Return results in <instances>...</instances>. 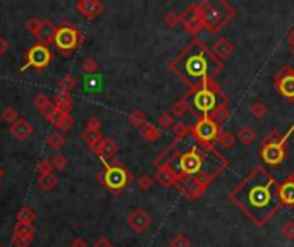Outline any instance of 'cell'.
<instances>
[{"mask_svg": "<svg viewBox=\"0 0 294 247\" xmlns=\"http://www.w3.org/2000/svg\"><path fill=\"white\" fill-rule=\"evenodd\" d=\"M231 199L258 225L265 223L279 206V189L272 175L256 168L231 194Z\"/></svg>", "mask_w": 294, "mask_h": 247, "instance_id": "6da1fadb", "label": "cell"}, {"mask_svg": "<svg viewBox=\"0 0 294 247\" xmlns=\"http://www.w3.org/2000/svg\"><path fill=\"white\" fill-rule=\"evenodd\" d=\"M198 9H200L203 26H207L210 33L219 31L220 26L227 22L229 19V16H225L227 4H224V2H205V4L198 5Z\"/></svg>", "mask_w": 294, "mask_h": 247, "instance_id": "7a4b0ae2", "label": "cell"}, {"mask_svg": "<svg viewBox=\"0 0 294 247\" xmlns=\"http://www.w3.org/2000/svg\"><path fill=\"white\" fill-rule=\"evenodd\" d=\"M79 33L74 26L71 24H62L59 29H57V36H55V45L60 52L64 53H71L73 50H76V46L79 45Z\"/></svg>", "mask_w": 294, "mask_h": 247, "instance_id": "3957f363", "label": "cell"}, {"mask_svg": "<svg viewBox=\"0 0 294 247\" xmlns=\"http://www.w3.org/2000/svg\"><path fill=\"white\" fill-rule=\"evenodd\" d=\"M127 182H131V174H127L122 167H110L103 174V184L112 191H121L126 187Z\"/></svg>", "mask_w": 294, "mask_h": 247, "instance_id": "277c9868", "label": "cell"}, {"mask_svg": "<svg viewBox=\"0 0 294 247\" xmlns=\"http://www.w3.org/2000/svg\"><path fill=\"white\" fill-rule=\"evenodd\" d=\"M28 55V60H26L24 67L23 69H28V67H36V69H43V67H47L50 64V59H52V55H50V50L47 48V46L43 45H35L29 48V52L26 53Z\"/></svg>", "mask_w": 294, "mask_h": 247, "instance_id": "5b68a950", "label": "cell"}, {"mask_svg": "<svg viewBox=\"0 0 294 247\" xmlns=\"http://www.w3.org/2000/svg\"><path fill=\"white\" fill-rule=\"evenodd\" d=\"M186 76L191 81H203L205 72H207V60L203 59V55H191L188 57L184 64Z\"/></svg>", "mask_w": 294, "mask_h": 247, "instance_id": "8992f818", "label": "cell"}, {"mask_svg": "<svg viewBox=\"0 0 294 247\" xmlns=\"http://www.w3.org/2000/svg\"><path fill=\"white\" fill-rule=\"evenodd\" d=\"M195 134L198 139L201 141H212L215 139V137L219 136V127H217V122H214L212 118L205 117L201 118V120H198V124H196L195 127Z\"/></svg>", "mask_w": 294, "mask_h": 247, "instance_id": "52a82bcc", "label": "cell"}, {"mask_svg": "<svg viewBox=\"0 0 294 247\" xmlns=\"http://www.w3.org/2000/svg\"><path fill=\"white\" fill-rule=\"evenodd\" d=\"M127 225H129L136 233H141L151 225V216L148 215L145 209L138 208V209H134L129 216H127Z\"/></svg>", "mask_w": 294, "mask_h": 247, "instance_id": "ba28073f", "label": "cell"}, {"mask_svg": "<svg viewBox=\"0 0 294 247\" xmlns=\"http://www.w3.org/2000/svg\"><path fill=\"white\" fill-rule=\"evenodd\" d=\"M45 118L49 120L50 126H53L59 131H69L74 127V118L71 117V113H64V112L55 110V108Z\"/></svg>", "mask_w": 294, "mask_h": 247, "instance_id": "9c48e42d", "label": "cell"}, {"mask_svg": "<svg viewBox=\"0 0 294 247\" xmlns=\"http://www.w3.org/2000/svg\"><path fill=\"white\" fill-rule=\"evenodd\" d=\"M76 11L79 12L83 18L95 19L103 12V4L98 0H79L76 4Z\"/></svg>", "mask_w": 294, "mask_h": 247, "instance_id": "30bf717a", "label": "cell"}, {"mask_svg": "<svg viewBox=\"0 0 294 247\" xmlns=\"http://www.w3.org/2000/svg\"><path fill=\"white\" fill-rule=\"evenodd\" d=\"M195 105L196 108L203 113H208V112L215 110V93L210 91L208 88H203L198 93L195 94Z\"/></svg>", "mask_w": 294, "mask_h": 247, "instance_id": "8fae6325", "label": "cell"}, {"mask_svg": "<svg viewBox=\"0 0 294 247\" xmlns=\"http://www.w3.org/2000/svg\"><path fill=\"white\" fill-rule=\"evenodd\" d=\"M179 167H181V170L184 172V174H196V172L201 170V158L198 153H195V151H189V153L182 155L181 157V161H179Z\"/></svg>", "mask_w": 294, "mask_h": 247, "instance_id": "7c38bea8", "label": "cell"}, {"mask_svg": "<svg viewBox=\"0 0 294 247\" xmlns=\"http://www.w3.org/2000/svg\"><path fill=\"white\" fill-rule=\"evenodd\" d=\"M262 158L267 165H279L284 160V143L280 144H269L263 146Z\"/></svg>", "mask_w": 294, "mask_h": 247, "instance_id": "4fadbf2b", "label": "cell"}, {"mask_svg": "<svg viewBox=\"0 0 294 247\" xmlns=\"http://www.w3.org/2000/svg\"><path fill=\"white\" fill-rule=\"evenodd\" d=\"M57 26L50 21H43L42 26H40L38 33H36V38H38L40 45L47 46L50 43H55V36H57Z\"/></svg>", "mask_w": 294, "mask_h": 247, "instance_id": "5bb4252c", "label": "cell"}, {"mask_svg": "<svg viewBox=\"0 0 294 247\" xmlns=\"http://www.w3.org/2000/svg\"><path fill=\"white\" fill-rule=\"evenodd\" d=\"M11 134L16 141H26L33 134V126L26 120V118L19 117L11 126Z\"/></svg>", "mask_w": 294, "mask_h": 247, "instance_id": "9a60e30c", "label": "cell"}, {"mask_svg": "<svg viewBox=\"0 0 294 247\" xmlns=\"http://www.w3.org/2000/svg\"><path fill=\"white\" fill-rule=\"evenodd\" d=\"M282 77H280L279 90L284 96L294 98V72L291 70V67H284L282 69Z\"/></svg>", "mask_w": 294, "mask_h": 247, "instance_id": "2e32d148", "label": "cell"}, {"mask_svg": "<svg viewBox=\"0 0 294 247\" xmlns=\"http://www.w3.org/2000/svg\"><path fill=\"white\" fill-rule=\"evenodd\" d=\"M91 151H93V153H97L100 158H110V157H114L117 151H119V146H117L114 141L103 137V139L100 141V143H98Z\"/></svg>", "mask_w": 294, "mask_h": 247, "instance_id": "e0dca14e", "label": "cell"}, {"mask_svg": "<svg viewBox=\"0 0 294 247\" xmlns=\"http://www.w3.org/2000/svg\"><path fill=\"white\" fill-rule=\"evenodd\" d=\"M155 179H157V182H160L162 185H171V184H174L175 182V174H174V170L171 168V165L169 163H165V165H160V167L157 168V174H155Z\"/></svg>", "mask_w": 294, "mask_h": 247, "instance_id": "ac0fdd59", "label": "cell"}, {"mask_svg": "<svg viewBox=\"0 0 294 247\" xmlns=\"http://www.w3.org/2000/svg\"><path fill=\"white\" fill-rule=\"evenodd\" d=\"M279 199L282 204L286 206H294V182L287 180L284 182L282 185L279 187Z\"/></svg>", "mask_w": 294, "mask_h": 247, "instance_id": "d6986e66", "label": "cell"}, {"mask_svg": "<svg viewBox=\"0 0 294 247\" xmlns=\"http://www.w3.org/2000/svg\"><path fill=\"white\" fill-rule=\"evenodd\" d=\"M214 53L217 57H220V59H227V57H231L232 53H234V45H232L227 38H220L215 42Z\"/></svg>", "mask_w": 294, "mask_h": 247, "instance_id": "ffe728a7", "label": "cell"}, {"mask_svg": "<svg viewBox=\"0 0 294 247\" xmlns=\"http://www.w3.org/2000/svg\"><path fill=\"white\" fill-rule=\"evenodd\" d=\"M53 107H55V110L69 113V112L73 110V98H71V94L59 93L55 96V100H53Z\"/></svg>", "mask_w": 294, "mask_h": 247, "instance_id": "44dd1931", "label": "cell"}, {"mask_svg": "<svg viewBox=\"0 0 294 247\" xmlns=\"http://www.w3.org/2000/svg\"><path fill=\"white\" fill-rule=\"evenodd\" d=\"M33 103H35V107H36V110H40L42 112L43 115H49L50 112L53 110V101L50 100L49 96H47V94H36L35 96V100H33Z\"/></svg>", "mask_w": 294, "mask_h": 247, "instance_id": "7402d4cb", "label": "cell"}, {"mask_svg": "<svg viewBox=\"0 0 294 247\" xmlns=\"http://www.w3.org/2000/svg\"><path fill=\"white\" fill-rule=\"evenodd\" d=\"M16 220L18 223H28V225H35V220H36V213L31 206H23L21 209L18 211L16 215Z\"/></svg>", "mask_w": 294, "mask_h": 247, "instance_id": "603a6c76", "label": "cell"}, {"mask_svg": "<svg viewBox=\"0 0 294 247\" xmlns=\"http://www.w3.org/2000/svg\"><path fill=\"white\" fill-rule=\"evenodd\" d=\"M140 134H141V137L147 141H157L158 137H160L162 131L158 129V126H153V124H148L147 122V124L140 129Z\"/></svg>", "mask_w": 294, "mask_h": 247, "instance_id": "cb8c5ba5", "label": "cell"}, {"mask_svg": "<svg viewBox=\"0 0 294 247\" xmlns=\"http://www.w3.org/2000/svg\"><path fill=\"white\" fill-rule=\"evenodd\" d=\"M14 235L24 237V239L33 240L35 239V225H28V223H16L14 226Z\"/></svg>", "mask_w": 294, "mask_h": 247, "instance_id": "d4e9b609", "label": "cell"}, {"mask_svg": "<svg viewBox=\"0 0 294 247\" xmlns=\"http://www.w3.org/2000/svg\"><path fill=\"white\" fill-rule=\"evenodd\" d=\"M83 139H84V143H86L88 146H90V150H93V148L97 146V144L103 139V136H102V133H100V131L84 129V133H83Z\"/></svg>", "mask_w": 294, "mask_h": 247, "instance_id": "484cf974", "label": "cell"}, {"mask_svg": "<svg viewBox=\"0 0 294 247\" xmlns=\"http://www.w3.org/2000/svg\"><path fill=\"white\" fill-rule=\"evenodd\" d=\"M66 144V137L60 131H53L52 134H49L47 137V146L52 148V150H60V148Z\"/></svg>", "mask_w": 294, "mask_h": 247, "instance_id": "4316f807", "label": "cell"}, {"mask_svg": "<svg viewBox=\"0 0 294 247\" xmlns=\"http://www.w3.org/2000/svg\"><path fill=\"white\" fill-rule=\"evenodd\" d=\"M293 131V129H291ZM291 131L286 134V136H280L279 131H270L269 134H265V137H263V146H269V144H280V143H286L287 136L291 134Z\"/></svg>", "mask_w": 294, "mask_h": 247, "instance_id": "83f0119b", "label": "cell"}, {"mask_svg": "<svg viewBox=\"0 0 294 247\" xmlns=\"http://www.w3.org/2000/svg\"><path fill=\"white\" fill-rule=\"evenodd\" d=\"M57 182H59V179H57L53 174L40 175L38 177V187L43 189V191H52L53 187H57Z\"/></svg>", "mask_w": 294, "mask_h": 247, "instance_id": "f1b7e54d", "label": "cell"}, {"mask_svg": "<svg viewBox=\"0 0 294 247\" xmlns=\"http://www.w3.org/2000/svg\"><path fill=\"white\" fill-rule=\"evenodd\" d=\"M255 137H256V133L251 127H243V129H239L236 139H239V143H243L245 146H249V144L255 141Z\"/></svg>", "mask_w": 294, "mask_h": 247, "instance_id": "f546056e", "label": "cell"}, {"mask_svg": "<svg viewBox=\"0 0 294 247\" xmlns=\"http://www.w3.org/2000/svg\"><path fill=\"white\" fill-rule=\"evenodd\" d=\"M217 143L220 144V148H224V150H232L236 144V136L227 133V131H224V133H220L217 136Z\"/></svg>", "mask_w": 294, "mask_h": 247, "instance_id": "4dcf8cb0", "label": "cell"}, {"mask_svg": "<svg viewBox=\"0 0 294 247\" xmlns=\"http://www.w3.org/2000/svg\"><path fill=\"white\" fill-rule=\"evenodd\" d=\"M127 120H129L131 126L138 127V129H141V127L147 124V115H145L143 110H134L129 113V117H127Z\"/></svg>", "mask_w": 294, "mask_h": 247, "instance_id": "1f68e13d", "label": "cell"}, {"mask_svg": "<svg viewBox=\"0 0 294 247\" xmlns=\"http://www.w3.org/2000/svg\"><path fill=\"white\" fill-rule=\"evenodd\" d=\"M249 113H251V117L262 120V118L269 113V107H267L265 103H262V101H255V103H251V107H249Z\"/></svg>", "mask_w": 294, "mask_h": 247, "instance_id": "d6a6232c", "label": "cell"}, {"mask_svg": "<svg viewBox=\"0 0 294 247\" xmlns=\"http://www.w3.org/2000/svg\"><path fill=\"white\" fill-rule=\"evenodd\" d=\"M229 117V108L225 103L219 105V107H215V110L212 112V120L217 122V124H222V122H225Z\"/></svg>", "mask_w": 294, "mask_h": 247, "instance_id": "836d02e7", "label": "cell"}, {"mask_svg": "<svg viewBox=\"0 0 294 247\" xmlns=\"http://www.w3.org/2000/svg\"><path fill=\"white\" fill-rule=\"evenodd\" d=\"M59 88H60V93L71 94V91L76 88V79H74L73 76H64L59 83Z\"/></svg>", "mask_w": 294, "mask_h": 247, "instance_id": "e575fe53", "label": "cell"}, {"mask_svg": "<svg viewBox=\"0 0 294 247\" xmlns=\"http://www.w3.org/2000/svg\"><path fill=\"white\" fill-rule=\"evenodd\" d=\"M158 129H172V127H174V117H172V113H162L160 117H158Z\"/></svg>", "mask_w": 294, "mask_h": 247, "instance_id": "d590c367", "label": "cell"}, {"mask_svg": "<svg viewBox=\"0 0 294 247\" xmlns=\"http://www.w3.org/2000/svg\"><path fill=\"white\" fill-rule=\"evenodd\" d=\"M171 113H172V117H182V115L188 112V103H186V100L182 98V100H179V101H175L174 105H172V108H171Z\"/></svg>", "mask_w": 294, "mask_h": 247, "instance_id": "8d00e7d4", "label": "cell"}, {"mask_svg": "<svg viewBox=\"0 0 294 247\" xmlns=\"http://www.w3.org/2000/svg\"><path fill=\"white\" fill-rule=\"evenodd\" d=\"M171 247H191V242L184 233H177V235L172 237Z\"/></svg>", "mask_w": 294, "mask_h": 247, "instance_id": "74e56055", "label": "cell"}, {"mask_svg": "<svg viewBox=\"0 0 294 247\" xmlns=\"http://www.w3.org/2000/svg\"><path fill=\"white\" fill-rule=\"evenodd\" d=\"M18 118H19V115L14 108H5V110L2 112V120H4L5 124H9V126H12Z\"/></svg>", "mask_w": 294, "mask_h": 247, "instance_id": "f35d334b", "label": "cell"}, {"mask_svg": "<svg viewBox=\"0 0 294 247\" xmlns=\"http://www.w3.org/2000/svg\"><path fill=\"white\" fill-rule=\"evenodd\" d=\"M36 170H38L40 175H49V174H53V167L50 163V160H40L36 163Z\"/></svg>", "mask_w": 294, "mask_h": 247, "instance_id": "ab89813d", "label": "cell"}, {"mask_svg": "<svg viewBox=\"0 0 294 247\" xmlns=\"http://www.w3.org/2000/svg\"><path fill=\"white\" fill-rule=\"evenodd\" d=\"M155 184V179L150 177V175H143V177L138 179V187L141 189V191H150L151 187H153Z\"/></svg>", "mask_w": 294, "mask_h": 247, "instance_id": "60d3db41", "label": "cell"}, {"mask_svg": "<svg viewBox=\"0 0 294 247\" xmlns=\"http://www.w3.org/2000/svg\"><path fill=\"white\" fill-rule=\"evenodd\" d=\"M50 163H52V167L55 168V170H64V168L67 167V158L64 157V155L57 153L55 157L50 160Z\"/></svg>", "mask_w": 294, "mask_h": 247, "instance_id": "b9f144b4", "label": "cell"}, {"mask_svg": "<svg viewBox=\"0 0 294 247\" xmlns=\"http://www.w3.org/2000/svg\"><path fill=\"white\" fill-rule=\"evenodd\" d=\"M280 233H282L287 240H294V222L293 220H289V222L284 223L282 228H280Z\"/></svg>", "mask_w": 294, "mask_h": 247, "instance_id": "7bdbcfd3", "label": "cell"}, {"mask_svg": "<svg viewBox=\"0 0 294 247\" xmlns=\"http://www.w3.org/2000/svg\"><path fill=\"white\" fill-rule=\"evenodd\" d=\"M172 133H174V136L177 137V139H182V137L189 133V129H188V126H186V124L177 122V124H174V127H172Z\"/></svg>", "mask_w": 294, "mask_h": 247, "instance_id": "ee69618b", "label": "cell"}, {"mask_svg": "<svg viewBox=\"0 0 294 247\" xmlns=\"http://www.w3.org/2000/svg\"><path fill=\"white\" fill-rule=\"evenodd\" d=\"M43 21H40L38 18H31L28 22H26V29H28V33H31V35L36 36V33H38L40 26H42Z\"/></svg>", "mask_w": 294, "mask_h": 247, "instance_id": "f6af8a7d", "label": "cell"}, {"mask_svg": "<svg viewBox=\"0 0 294 247\" xmlns=\"http://www.w3.org/2000/svg\"><path fill=\"white\" fill-rule=\"evenodd\" d=\"M83 70L86 74H95L98 70V64L95 59H84L83 62Z\"/></svg>", "mask_w": 294, "mask_h": 247, "instance_id": "bcb514c9", "label": "cell"}, {"mask_svg": "<svg viewBox=\"0 0 294 247\" xmlns=\"http://www.w3.org/2000/svg\"><path fill=\"white\" fill-rule=\"evenodd\" d=\"M179 14L177 12H169V14H165V19H164V22L165 24L169 26V28H175V26L179 24Z\"/></svg>", "mask_w": 294, "mask_h": 247, "instance_id": "7dc6e473", "label": "cell"}, {"mask_svg": "<svg viewBox=\"0 0 294 247\" xmlns=\"http://www.w3.org/2000/svg\"><path fill=\"white\" fill-rule=\"evenodd\" d=\"M31 242H33V240L24 239V237L12 235V244H14L16 247H29V246H31Z\"/></svg>", "mask_w": 294, "mask_h": 247, "instance_id": "c3c4849f", "label": "cell"}, {"mask_svg": "<svg viewBox=\"0 0 294 247\" xmlns=\"http://www.w3.org/2000/svg\"><path fill=\"white\" fill-rule=\"evenodd\" d=\"M86 129H91V131H100V129H102V122L98 120L97 117L88 118V122H86Z\"/></svg>", "mask_w": 294, "mask_h": 247, "instance_id": "681fc988", "label": "cell"}, {"mask_svg": "<svg viewBox=\"0 0 294 247\" xmlns=\"http://www.w3.org/2000/svg\"><path fill=\"white\" fill-rule=\"evenodd\" d=\"M93 247H114V246L107 237H100V239H97V242L93 244Z\"/></svg>", "mask_w": 294, "mask_h": 247, "instance_id": "f907efd6", "label": "cell"}, {"mask_svg": "<svg viewBox=\"0 0 294 247\" xmlns=\"http://www.w3.org/2000/svg\"><path fill=\"white\" fill-rule=\"evenodd\" d=\"M71 247H88V242L83 237H76V239L71 242Z\"/></svg>", "mask_w": 294, "mask_h": 247, "instance_id": "816d5d0a", "label": "cell"}, {"mask_svg": "<svg viewBox=\"0 0 294 247\" xmlns=\"http://www.w3.org/2000/svg\"><path fill=\"white\" fill-rule=\"evenodd\" d=\"M7 48H9V43L5 42V38H4V36L0 35V57H2L5 52H7Z\"/></svg>", "mask_w": 294, "mask_h": 247, "instance_id": "f5cc1de1", "label": "cell"}, {"mask_svg": "<svg viewBox=\"0 0 294 247\" xmlns=\"http://www.w3.org/2000/svg\"><path fill=\"white\" fill-rule=\"evenodd\" d=\"M4 177H5V172H4V168L0 167V180H2V179H4Z\"/></svg>", "mask_w": 294, "mask_h": 247, "instance_id": "db71d44e", "label": "cell"}, {"mask_svg": "<svg viewBox=\"0 0 294 247\" xmlns=\"http://www.w3.org/2000/svg\"><path fill=\"white\" fill-rule=\"evenodd\" d=\"M289 180H291V182H294V172H293V174L289 175Z\"/></svg>", "mask_w": 294, "mask_h": 247, "instance_id": "11a10c76", "label": "cell"}, {"mask_svg": "<svg viewBox=\"0 0 294 247\" xmlns=\"http://www.w3.org/2000/svg\"><path fill=\"white\" fill-rule=\"evenodd\" d=\"M293 57H294V46H293Z\"/></svg>", "mask_w": 294, "mask_h": 247, "instance_id": "9f6ffc18", "label": "cell"}, {"mask_svg": "<svg viewBox=\"0 0 294 247\" xmlns=\"http://www.w3.org/2000/svg\"><path fill=\"white\" fill-rule=\"evenodd\" d=\"M293 29H294V28H293Z\"/></svg>", "mask_w": 294, "mask_h": 247, "instance_id": "6f0895ef", "label": "cell"}]
</instances>
